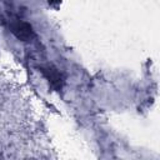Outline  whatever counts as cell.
Masks as SVG:
<instances>
[{
    "instance_id": "cell-1",
    "label": "cell",
    "mask_w": 160,
    "mask_h": 160,
    "mask_svg": "<svg viewBox=\"0 0 160 160\" xmlns=\"http://www.w3.org/2000/svg\"><path fill=\"white\" fill-rule=\"evenodd\" d=\"M14 32H16L19 38H29L31 35V26L25 22H18L14 25Z\"/></svg>"
}]
</instances>
